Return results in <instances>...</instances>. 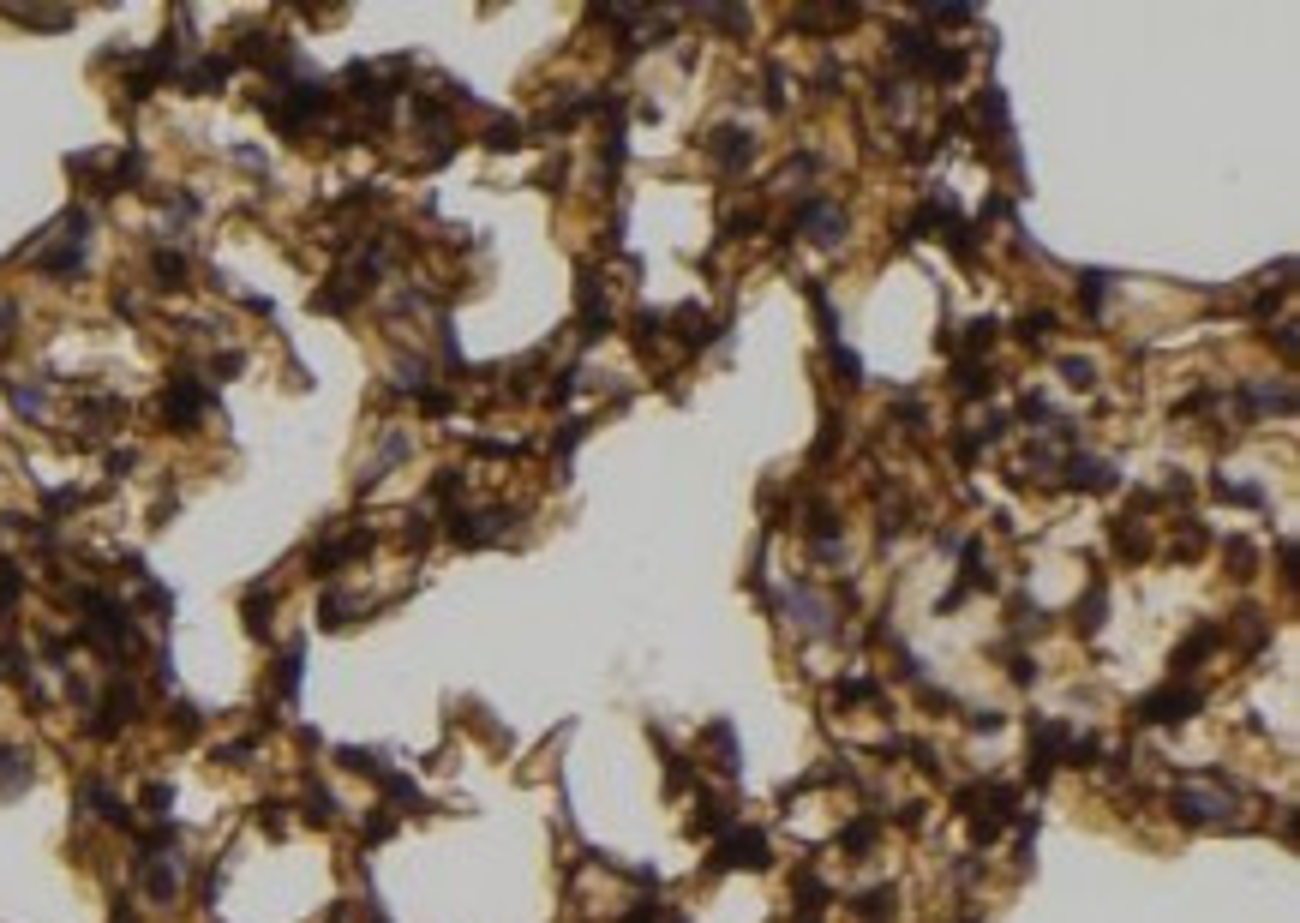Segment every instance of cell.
I'll use <instances>...</instances> for the list:
<instances>
[{"mask_svg":"<svg viewBox=\"0 0 1300 923\" xmlns=\"http://www.w3.org/2000/svg\"><path fill=\"white\" fill-rule=\"evenodd\" d=\"M1235 636H1241L1247 648H1265V636H1271L1265 612H1259V606H1241V612H1235Z\"/></svg>","mask_w":1300,"mask_h":923,"instance_id":"cell-28","label":"cell"},{"mask_svg":"<svg viewBox=\"0 0 1300 923\" xmlns=\"http://www.w3.org/2000/svg\"><path fill=\"white\" fill-rule=\"evenodd\" d=\"M767 102H773V108H785V72H779V66L767 72Z\"/></svg>","mask_w":1300,"mask_h":923,"instance_id":"cell-48","label":"cell"},{"mask_svg":"<svg viewBox=\"0 0 1300 923\" xmlns=\"http://www.w3.org/2000/svg\"><path fill=\"white\" fill-rule=\"evenodd\" d=\"M150 270H156V282H162V288H186V258H180V252H168V246H162V252L150 258Z\"/></svg>","mask_w":1300,"mask_h":923,"instance_id":"cell-30","label":"cell"},{"mask_svg":"<svg viewBox=\"0 0 1300 923\" xmlns=\"http://www.w3.org/2000/svg\"><path fill=\"white\" fill-rule=\"evenodd\" d=\"M797 234H809L815 246H839L845 240V210L833 198H803L797 204Z\"/></svg>","mask_w":1300,"mask_h":923,"instance_id":"cell-7","label":"cell"},{"mask_svg":"<svg viewBox=\"0 0 1300 923\" xmlns=\"http://www.w3.org/2000/svg\"><path fill=\"white\" fill-rule=\"evenodd\" d=\"M707 150H713V162H719L725 174H737V168L755 162V138H749L743 126H719V132L707 138Z\"/></svg>","mask_w":1300,"mask_h":923,"instance_id":"cell-11","label":"cell"},{"mask_svg":"<svg viewBox=\"0 0 1300 923\" xmlns=\"http://www.w3.org/2000/svg\"><path fill=\"white\" fill-rule=\"evenodd\" d=\"M815 84H821V96H833V84H845V72H839V66H833V60H827V66H821V72H815Z\"/></svg>","mask_w":1300,"mask_h":923,"instance_id":"cell-47","label":"cell"},{"mask_svg":"<svg viewBox=\"0 0 1300 923\" xmlns=\"http://www.w3.org/2000/svg\"><path fill=\"white\" fill-rule=\"evenodd\" d=\"M893 888H869V894H857V918L863 923H881V918H893Z\"/></svg>","mask_w":1300,"mask_h":923,"instance_id":"cell-29","label":"cell"},{"mask_svg":"<svg viewBox=\"0 0 1300 923\" xmlns=\"http://www.w3.org/2000/svg\"><path fill=\"white\" fill-rule=\"evenodd\" d=\"M1241 408H1253V414H1295V390L1289 384H1265V378H1253V384H1241Z\"/></svg>","mask_w":1300,"mask_h":923,"instance_id":"cell-13","label":"cell"},{"mask_svg":"<svg viewBox=\"0 0 1300 923\" xmlns=\"http://www.w3.org/2000/svg\"><path fill=\"white\" fill-rule=\"evenodd\" d=\"M450 492H462V468H444V474L432 480V498H450Z\"/></svg>","mask_w":1300,"mask_h":923,"instance_id":"cell-44","label":"cell"},{"mask_svg":"<svg viewBox=\"0 0 1300 923\" xmlns=\"http://www.w3.org/2000/svg\"><path fill=\"white\" fill-rule=\"evenodd\" d=\"M1205 708V690H1193V684H1163V690H1151V696H1139V720L1145 726H1187L1193 714Z\"/></svg>","mask_w":1300,"mask_h":923,"instance_id":"cell-3","label":"cell"},{"mask_svg":"<svg viewBox=\"0 0 1300 923\" xmlns=\"http://www.w3.org/2000/svg\"><path fill=\"white\" fill-rule=\"evenodd\" d=\"M953 390H959V396H989V390H995V372H989V360L965 354V360L953 366Z\"/></svg>","mask_w":1300,"mask_h":923,"instance_id":"cell-16","label":"cell"},{"mask_svg":"<svg viewBox=\"0 0 1300 923\" xmlns=\"http://www.w3.org/2000/svg\"><path fill=\"white\" fill-rule=\"evenodd\" d=\"M390 828H396V816H390V810H378V816L366 822V846H378V840H384Z\"/></svg>","mask_w":1300,"mask_h":923,"instance_id":"cell-46","label":"cell"},{"mask_svg":"<svg viewBox=\"0 0 1300 923\" xmlns=\"http://www.w3.org/2000/svg\"><path fill=\"white\" fill-rule=\"evenodd\" d=\"M636 330H642V342H659V336H665V312H642Z\"/></svg>","mask_w":1300,"mask_h":923,"instance_id":"cell-42","label":"cell"},{"mask_svg":"<svg viewBox=\"0 0 1300 923\" xmlns=\"http://www.w3.org/2000/svg\"><path fill=\"white\" fill-rule=\"evenodd\" d=\"M6 396H12L18 414H42V390L36 384H6Z\"/></svg>","mask_w":1300,"mask_h":923,"instance_id":"cell-38","label":"cell"},{"mask_svg":"<svg viewBox=\"0 0 1300 923\" xmlns=\"http://www.w3.org/2000/svg\"><path fill=\"white\" fill-rule=\"evenodd\" d=\"M0 678H6V684H24V678H30V660H24L18 642H0Z\"/></svg>","mask_w":1300,"mask_h":923,"instance_id":"cell-33","label":"cell"},{"mask_svg":"<svg viewBox=\"0 0 1300 923\" xmlns=\"http://www.w3.org/2000/svg\"><path fill=\"white\" fill-rule=\"evenodd\" d=\"M336 816V798L324 786H306V822H330Z\"/></svg>","mask_w":1300,"mask_h":923,"instance_id":"cell-35","label":"cell"},{"mask_svg":"<svg viewBox=\"0 0 1300 923\" xmlns=\"http://www.w3.org/2000/svg\"><path fill=\"white\" fill-rule=\"evenodd\" d=\"M959 810H965V822H971L977 840H1001V834L1025 816V810H1019V792H1013V786H995V780H989V786H965V792H959Z\"/></svg>","mask_w":1300,"mask_h":923,"instance_id":"cell-1","label":"cell"},{"mask_svg":"<svg viewBox=\"0 0 1300 923\" xmlns=\"http://www.w3.org/2000/svg\"><path fill=\"white\" fill-rule=\"evenodd\" d=\"M1061 468H1067V486H1079V492H1115V480H1121L1115 462H1097V456H1079V450Z\"/></svg>","mask_w":1300,"mask_h":923,"instance_id":"cell-12","label":"cell"},{"mask_svg":"<svg viewBox=\"0 0 1300 923\" xmlns=\"http://www.w3.org/2000/svg\"><path fill=\"white\" fill-rule=\"evenodd\" d=\"M18 588H24V570H18L12 558H0V612L18 600Z\"/></svg>","mask_w":1300,"mask_h":923,"instance_id":"cell-36","label":"cell"},{"mask_svg":"<svg viewBox=\"0 0 1300 923\" xmlns=\"http://www.w3.org/2000/svg\"><path fill=\"white\" fill-rule=\"evenodd\" d=\"M1223 552H1229V564H1235L1229 576H1241V582H1247V576H1253V546H1247V540H1229Z\"/></svg>","mask_w":1300,"mask_h":923,"instance_id":"cell-41","label":"cell"},{"mask_svg":"<svg viewBox=\"0 0 1300 923\" xmlns=\"http://www.w3.org/2000/svg\"><path fill=\"white\" fill-rule=\"evenodd\" d=\"M132 720H138V690H132V684H108V696L96 702L90 732H96V738H114V732L132 726Z\"/></svg>","mask_w":1300,"mask_h":923,"instance_id":"cell-9","label":"cell"},{"mask_svg":"<svg viewBox=\"0 0 1300 923\" xmlns=\"http://www.w3.org/2000/svg\"><path fill=\"white\" fill-rule=\"evenodd\" d=\"M30 786V756L24 750H0V792L12 798V792H24Z\"/></svg>","mask_w":1300,"mask_h":923,"instance_id":"cell-25","label":"cell"},{"mask_svg":"<svg viewBox=\"0 0 1300 923\" xmlns=\"http://www.w3.org/2000/svg\"><path fill=\"white\" fill-rule=\"evenodd\" d=\"M222 78H228V60H216V54H204L198 66H186V72H180V84H186L192 96H210V90H222Z\"/></svg>","mask_w":1300,"mask_h":923,"instance_id":"cell-17","label":"cell"},{"mask_svg":"<svg viewBox=\"0 0 1300 923\" xmlns=\"http://www.w3.org/2000/svg\"><path fill=\"white\" fill-rule=\"evenodd\" d=\"M1103 612H1109V582H1091L1085 600L1073 606V624H1079L1085 636H1097V630H1103Z\"/></svg>","mask_w":1300,"mask_h":923,"instance_id":"cell-18","label":"cell"},{"mask_svg":"<svg viewBox=\"0 0 1300 923\" xmlns=\"http://www.w3.org/2000/svg\"><path fill=\"white\" fill-rule=\"evenodd\" d=\"M510 522H516V510H498V504H492V510H450V528H444V534H450L456 546H492V540H504Z\"/></svg>","mask_w":1300,"mask_h":923,"instance_id":"cell-5","label":"cell"},{"mask_svg":"<svg viewBox=\"0 0 1300 923\" xmlns=\"http://www.w3.org/2000/svg\"><path fill=\"white\" fill-rule=\"evenodd\" d=\"M701 744L719 756V762H713L719 774H737V768H743V762H737V744H731V720H713V726L701 732Z\"/></svg>","mask_w":1300,"mask_h":923,"instance_id":"cell-19","label":"cell"},{"mask_svg":"<svg viewBox=\"0 0 1300 923\" xmlns=\"http://www.w3.org/2000/svg\"><path fill=\"white\" fill-rule=\"evenodd\" d=\"M1049 330H1055V312H1043V306H1037V312H1025V318H1019V330H1013V336H1019L1025 348H1043V342H1049Z\"/></svg>","mask_w":1300,"mask_h":923,"instance_id":"cell-26","label":"cell"},{"mask_svg":"<svg viewBox=\"0 0 1300 923\" xmlns=\"http://www.w3.org/2000/svg\"><path fill=\"white\" fill-rule=\"evenodd\" d=\"M168 804H174L168 786H150V792H144V810H150V816H168Z\"/></svg>","mask_w":1300,"mask_h":923,"instance_id":"cell-45","label":"cell"},{"mask_svg":"<svg viewBox=\"0 0 1300 923\" xmlns=\"http://www.w3.org/2000/svg\"><path fill=\"white\" fill-rule=\"evenodd\" d=\"M1217 648H1223V624H1217V618L1193 624V630H1187V642L1175 648V678H1193V672H1199V660H1205V654H1217Z\"/></svg>","mask_w":1300,"mask_h":923,"instance_id":"cell-10","label":"cell"},{"mask_svg":"<svg viewBox=\"0 0 1300 923\" xmlns=\"http://www.w3.org/2000/svg\"><path fill=\"white\" fill-rule=\"evenodd\" d=\"M785 606L797 612V624H803L809 636H833V612H827V600H821V594H809V588H791V594H785Z\"/></svg>","mask_w":1300,"mask_h":923,"instance_id":"cell-14","label":"cell"},{"mask_svg":"<svg viewBox=\"0 0 1300 923\" xmlns=\"http://www.w3.org/2000/svg\"><path fill=\"white\" fill-rule=\"evenodd\" d=\"M677 324H683V330H677V336H683V342H689V348H707V342H713V336H719V324H713V318H707V312H695V306H683V312H677Z\"/></svg>","mask_w":1300,"mask_h":923,"instance_id":"cell-24","label":"cell"},{"mask_svg":"<svg viewBox=\"0 0 1300 923\" xmlns=\"http://www.w3.org/2000/svg\"><path fill=\"white\" fill-rule=\"evenodd\" d=\"M1211 492H1217L1223 504H1247V510H1265V504H1271V498H1265V486H1253V480H1223V474H1217V480H1211Z\"/></svg>","mask_w":1300,"mask_h":923,"instance_id":"cell-23","label":"cell"},{"mask_svg":"<svg viewBox=\"0 0 1300 923\" xmlns=\"http://www.w3.org/2000/svg\"><path fill=\"white\" fill-rule=\"evenodd\" d=\"M516 144H522V126H516V120H498V126L486 132V150H516Z\"/></svg>","mask_w":1300,"mask_h":923,"instance_id":"cell-37","label":"cell"},{"mask_svg":"<svg viewBox=\"0 0 1300 923\" xmlns=\"http://www.w3.org/2000/svg\"><path fill=\"white\" fill-rule=\"evenodd\" d=\"M731 828V798H701L689 816V834H725Z\"/></svg>","mask_w":1300,"mask_h":923,"instance_id":"cell-21","label":"cell"},{"mask_svg":"<svg viewBox=\"0 0 1300 923\" xmlns=\"http://www.w3.org/2000/svg\"><path fill=\"white\" fill-rule=\"evenodd\" d=\"M276 684H282V696H294V690H300V642L282 654V672H276Z\"/></svg>","mask_w":1300,"mask_h":923,"instance_id":"cell-39","label":"cell"},{"mask_svg":"<svg viewBox=\"0 0 1300 923\" xmlns=\"http://www.w3.org/2000/svg\"><path fill=\"white\" fill-rule=\"evenodd\" d=\"M1109 540H1115V552H1121L1127 564L1151 558V534H1145V522H1139V516H1121V522L1109 528Z\"/></svg>","mask_w":1300,"mask_h":923,"instance_id":"cell-15","label":"cell"},{"mask_svg":"<svg viewBox=\"0 0 1300 923\" xmlns=\"http://www.w3.org/2000/svg\"><path fill=\"white\" fill-rule=\"evenodd\" d=\"M204 402H210V396H204V384L180 372V378L162 390V420H168L174 432H192V426H198V414H204Z\"/></svg>","mask_w":1300,"mask_h":923,"instance_id":"cell-8","label":"cell"},{"mask_svg":"<svg viewBox=\"0 0 1300 923\" xmlns=\"http://www.w3.org/2000/svg\"><path fill=\"white\" fill-rule=\"evenodd\" d=\"M767 840L755 828H725V840L713 846V870H767Z\"/></svg>","mask_w":1300,"mask_h":923,"instance_id":"cell-6","label":"cell"},{"mask_svg":"<svg viewBox=\"0 0 1300 923\" xmlns=\"http://www.w3.org/2000/svg\"><path fill=\"white\" fill-rule=\"evenodd\" d=\"M1061 378H1067L1073 390H1091V384H1097V366H1091L1085 354H1067V360H1061Z\"/></svg>","mask_w":1300,"mask_h":923,"instance_id":"cell-34","label":"cell"},{"mask_svg":"<svg viewBox=\"0 0 1300 923\" xmlns=\"http://www.w3.org/2000/svg\"><path fill=\"white\" fill-rule=\"evenodd\" d=\"M839 696H845V702H881V684H875V678H845Z\"/></svg>","mask_w":1300,"mask_h":923,"instance_id":"cell-40","label":"cell"},{"mask_svg":"<svg viewBox=\"0 0 1300 923\" xmlns=\"http://www.w3.org/2000/svg\"><path fill=\"white\" fill-rule=\"evenodd\" d=\"M875 834H881V816H857V822L839 834V846H845V852H869V846H875Z\"/></svg>","mask_w":1300,"mask_h":923,"instance_id":"cell-31","label":"cell"},{"mask_svg":"<svg viewBox=\"0 0 1300 923\" xmlns=\"http://www.w3.org/2000/svg\"><path fill=\"white\" fill-rule=\"evenodd\" d=\"M1073 738H1079V732H1073L1067 720H1031V780H1037V786L1067 762Z\"/></svg>","mask_w":1300,"mask_h":923,"instance_id":"cell-4","label":"cell"},{"mask_svg":"<svg viewBox=\"0 0 1300 923\" xmlns=\"http://www.w3.org/2000/svg\"><path fill=\"white\" fill-rule=\"evenodd\" d=\"M270 612H276V594H270V588H252V594H246V630L264 636V630H270Z\"/></svg>","mask_w":1300,"mask_h":923,"instance_id":"cell-27","label":"cell"},{"mask_svg":"<svg viewBox=\"0 0 1300 923\" xmlns=\"http://www.w3.org/2000/svg\"><path fill=\"white\" fill-rule=\"evenodd\" d=\"M1013 684H1037V666H1031V660H1025V654H1019V660H1013Z\"/></svg>","mask_w":1300,"mask_h":923,"instance_id":"cell-50","label":"cell"},{"mask_svg":"<svg viewBox=\"0 0 1300 923\" xmlns=\"http://www.w3.org/2000/svg\"><path fill=\"white\" fill-rule=\"evenodd\" d=\"M695 18H701V24H719V30H749V12H743V6H701Z\"/></svg>","mask_w":1300,"mask_h":923,"instance_id":"cell-32","label":"cell"},{"mask_svg":"<svg viewBox=\"0 0 1300 923\" xmlns=\"http://www.w3.org/2000/svg\"><path fill=\"white\" fill-rule=\"evenodd\" d=\"M84 804H90V810H96L108 828H132V810H126V804H120L108 786H96V780H90V786H84Z\"/></svg>","mask_w":1300,"mask_h":923,"instance_id":"cell-20","label":"cell"},{"mask_svg":"<svg viewBox=\"0 0 1300 923\" xmlns=\"http://www.w3.org/2000/svg\"><path fill=\"white\" fill-rule=\"evenodd\" d=\"M1109 294H1115V276H1109V270H1079V300H1085L1091 318L1109 306Z\"/></svg>","mask_w":1300,"mask_h":923,"instance_id":"cell-22","label":"cell"},{"mask_svg":"<svg viewBox=\"0 0 1300 923\" xmlns=\"http://www.w3.org/2000/svg\"><path fill=\"white\" fill-rule=\"evenodd\" d=\"M1175 816L1193 822V828H1211V822H1229L1235 816V786H1223V774H1199L1187 786H1175Z\"/></svg>","mask_w":1300,"mask_h":923,"instance_id":"cell-2","label":"cell"},{"mask_svg":"<svg viewBox=\"0 0 1300 923\" xmlns=\"http://www.w3.org/2000/svg\"><path fill=\"white\" fill-rule=\"evenodd\" d=\"M965 726H971V732H1001V714H989V708H983V714H971Z\"/></svg>","mask_w":1300,"mask_h":923,"instance_id":"cell-49","label":"cell"},{"mask_svg":"<svg viewBox=\"0 0 1300 923\" xmlns=\"http://www.w3.org/2000/svg\"><path fill=\"white\" fill-rule=\"evenodd\" d=\"M582 438H588V426H582V420H570V426L558 432V456H570V450H576Z\"/></svg>","mask_w":1300,"mask_h":923,"instance_id":"cell-43","label":"cell"}]
</instances>
